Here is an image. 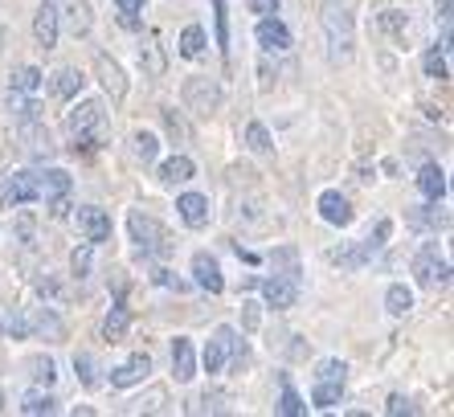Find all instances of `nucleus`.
I'll return each mask as SVG.
<instances>
[{"label": "nucleus", "instance_id": "8", "mask_svg": "<svg viewBox=\"0 0 454 417\" xmlns=\"http://www.w3.org/2000/svg\"><path fill=\"white\" fill-rule=\"evenodd\" d=\"M74 221H78V230H82V238H86V241H95V246H98V241L111 238V217H106L103 208L82 205V208L74 213Z\"/></svg>", "mask_w": 454, "mask_h": 417}, {"label": "nucleus", "instance_id": "49", "mask_svg": "<svg viewBox=\"0 0 454 417\" xmlns=\"http://www.w3.org/2000/svg\"><path fill=\"white\" fill-rule=\"evenodd\" d=\"M213 12H217V45L230 50V12H225V0H213Z\"/></svg>", "mask_w": 454, "mask_h": 417}, {"label": "nucleus", "instance_id": "52", "mask_svg": "<svg viewBox=\"0 0 454 417\" xmlns=\"http://www.w3.org/2000/svg\"><path fill=\"white\" fill-rule=\"evenodd\" d=\"M385 413H393V417H402V413H413V405H410V397H402V393H393V397H389V405H385Z\"/></svg>", "mask_w": 454, "mask_h": 417}, {"label": "nucleus", "instance_id": "19", "mask_svg": "<svg viewBox=\"0 0 454 417\" xmlns=\"http://www.w3.org/2000/svg\"><path fill=\"white\" fill-rule=\"evenodd\" d=\"M405 221H410L413 230H446V225H450V217L438 208V201H430V205H413L410 213H405Z\"/></svg>", "mask_w": 454, "mask_h": 417}, {"label": "nucleus", "instance_id": "1", "mask_svg": "<svg viewBox=\"0 0 454 417\" xmlns=\"http://www.w3.org/2000/svg\"><path fill=\"white\" fill-rule=\"evenodd\" d=\"M319 21H324V33H328V42H332V58L348 62L352 42H356V9H352V0H324Z\"/></svg>", "mask_w": 454, "mask_h": 417}, {"label": "nucleus", "instance_id": "20", "mask_svg": "<svg viewBox=\"0 0 454 417\" xmlns=\"http://www.w3.org/2000/svg\"><path fill=\"white\" fill-rule=\"evenodd\" d=\"M127 327H131V311H127L123 299H115V307H111L106 319H103V340L106 344H119V340L127 335Z\"/></svg>", "mask_w": 454, "mask_h": 417}, {"label": "nucleus", "instance_id": "15", "mask_svg": "<svg viewBox=\"0 0 454 417\" xmlns=\"http://www.w3.org/2000/svg\"><path fill=\"white\" fill-rule=\"evenodd\" d=\"M172 376H176L180 385H189L192 376H197V352H192V340H184V335L172 340Z\"/></svg>", "mask_w": 454, "mask_h": 417}, {"label": "nucleus", "instance_id": "16", "mask_svg": "<svg viewBox=\"0 0 454 417\" xmlns=\"http://www.w3.org/2000/svg\"><path fill=\"white\" fill-rule=\"evenodd\" d=\"M180 208V221L189 225V230H205L209 225V197H201V193H184V197L176 201Z\"/></svg>", "mask_w": 454, "mask_h": 417}, {"label": "nucleus", "instance_id": "39", "mask_svg": "<svg viewBox=\"0 0 454 417\" xmlns=\"http://www.w3.org/2000/svg\"><path fill=\"white\" fill-rule=\"evenodd\" d=\"M12 115H17V123H42V103L37 98H12Z\"/></svg>", "mask_w": 454, "mask_h": 417}, {"label": "nucleus", "instance_id": "6", "mask_svg": "<svg viewBox=\"0 0 454 417\" xmlns=\"http://www.w3.org/2000/svg\"><path fill=\"white\" fill-rule=\"evenodd\" d=\"M29 201H42V188H37V172L21 168V172H9L4 188H0V208H21Z\"/></svg>", "mask_w": 454, "mask_h": 417}, {"label": "nucleus", "instance_id": "31", "mask_svg": "<svg viewBox=\"0 0 454 417\" xmlns=\"http://www.w3.org/2000/svg\"><path fill=\"white\" fill-rule=\"evenodd\" d=\"M139 66H144V74H148V78H164V53H160L156 37H148V42H144V50H139Z\"/></svg>", "mask_w": 454, "mask_h": 417}, {"label": "nucleus", "instance_id": "9", "mask_svg": "<svg viewBox=\"0 0 454 417\" xmlns=\"http://www.w3.org/2000/svg\"><path fill=\"white\" fill-rule=\"evenodd\" d=\"M258 287H262V299L275 307V311H286V307H295V299H299V282H291V279H258Z\"/></svg>", "mask_w": 454, "mask_h": 417}, {"label": "nucleus", "instance_id": "30", "mask_svg": "<svg viewBox=\"0 0 454 417\" xmlns=\"http://www.w3.org/2000/svg\"><path fill=\"white\" fill-rule=\"evenodd\" d=\"M9 86H12V94H33L42 86V70H37V66H17V70L9 74Z\"/></svg>", "mask_w": 454, "mask_h": 417}, {"label": "nucleus", "instance_id": "45", "mask_svg": "<svg viewBox=\"0 0 454 417\" xmlns=\"http://www.w3.org/2000/svg\"><path fill=\"white\" fill-rule=\"evenodd\" d=\"M380 29L393 33V37H402V33L410 29V17H405L402 9H385V12H380Z\"/></svg>", "mask_w": 454, "mask_h": 417}, {"label": "nucleus", "instance_id": "27", "mask_svg": "<svg viewBox=\"0 0 454 417\" xmlns=\"http://www.w3.org/2000/svg\"><path fill=\"white\" fill-rule=\"evenodd\" d=\"M25 139H29V156H37V160H50L58 147H53V139H50V131H45L42 123H25Z\"/></svg>", "mask_w": 454, "mask_h": 417}, {"label": "nucleus", "instance_id": "2", "mask_svg": "<svg viewBox=\"0 0 454 417\" xmlns=\"http://www.w3.org/2000/svg\"><path fill=\"white\" fill-rule=\"evenodd\" d=\"M66 131L78 139V147L95 152L106 139V103L103 98H82L74 111H66Z\"/></svg>", "mask_w": 454, "mask_h": 417}, {"label": "nucleus", "instance_id": "17", "mask_svg": "<svg viewBox=\"0 0 454 417\" xmlns=\"http://www.w3.org/2000/svg\"><path fill=\"white\" fill-rule=\"evenodd\" d=\"M230 340H233V327L230 324H222L217 332H213V340H209V348H205V373H222L225 368V356H230Z\"/></svg>", "mask_w": 454, "mask_h": 417}, {"label": "nucleus", "instance_id": "42", "mask_svg": "<svg viewBox=\"0 0 454 417\" xmlns=\"http://www.w3.org/2000/svg\"><path fill=\"white\" fill-rule=\"evenodd\" d=\"M74 373H78V381H82L86 389H95V385H98V365H95V356L78 352V356H74Z\"/></svg>", "mask_w": 454, "mask_h": 417}, {"label": "nucleus", "instance_id": "34", "mask_svg": "<svg viewBox=\"0 0 454 417\" xmlns=\"http://www.w3.org/2000/svg\"><path fill=\"white\" fill-rule=\"evenodd\" d=\"M131 152H136V160L152 164V160L160 156V139L152 136V131H136V136H131Z\"/></svg>", "mask_w": 454, "mask_h": 417}, {"label": "nucleus", "instance_id": "5", "mask_svg": "<svg viewBox=\"0 0 454 417\" xmlns=\"http://www.w3.org/2000/svg\"><path fill=\"white\" fill-rule=\"evenodd\" d=\"M180 98H184V106H189L192 115H217V106H222V86L213 83V78H184V90H180Z\"/></svg>", "mask_w": 454, "mask_h": 417}, {"label": "nucleus", "instance_id": "22", "mask_svg": "<svg viewBox=\"0 0 454 417\" xmlns=\"http://www.w3.org/2000/svg\"><path fill=\"white\" fill-rule=\"evenodd\" d=\"M37 188H42L45 201L70 197V172H62V168H45V172H37Z\"/></svg>", "mask_w": 454, "mask_h": 417}, {"label": "nucleus", "instance_id": "7", "mask_svg": "<svg viewBox=\"0 0 454 417\" xmlns=\"http://www.w3.org/2000/svg\"><path fill=\"white\" fill-rule=\"evenodd\" d=\"M413 274H418V282L422 287H442L446 279H450V262L438 258V246H422V254L413 258Z\"/></svg>", "mask_w": 454, "mask_h": 417}, {"label": "nucleus", "instance_id": "32", "mask_svg": "<svg viewBox=\"0 0 454 417\" xmlns=\"http://www.w3.org/2000/svg\"><path fill=\"white\" fill-rule=\"evenodd\" d=\"M78 90H82V74H78V70H70V66H66V70L53 74V94H58V98H66V103H70Z\"/></svg>", "mask_w": 454, "mask_h": 417}, {"label": "nucleus", "instance_id": "24", "mask_svg": "<svg viewBox=\"0 0 454 417\" xmlns=\"http://www.w3.org/2000/svg\"><path fill=\"white\" fill-rule=\"evenodd\" d=\"M418 188L426 193V201H442L446 197V172L438 164H422V172H418Z\"/></svg>", "mask_w": 454, "mask_h": 417}, {"label": "nucleus", "instance_id": "28", "mask_svg": "<svg viewBox=\"0 0 454 417\" xmlns=\"http://www.w3.org/2000/svg\"><path fill=\"white\" fill-rule=\"evenodd\" d=\"M385 311L397 315V319H402V315H410V311H413V291H410V287L393 282L389 291H385Z\"/></svg>", "mask_w": 454, "mask_h": 417}, {"label": "nucleus", "instance_id": "11", "mask_svg": "<svg viewBox=\"0 0 454 417\" xmlns=\"http://www.w3.org/2000/svg\"><path fill=\"white\" fill-rule=\"evenodd\" d=\"M58 33H62V17H58V4H42L37 17H33V37L42 50H53L58 45Z\"/></svg>", "mask_w": 454, "mask_h": 417}, {"label": "nucleus", "instance_id": "35", "mask_svg": "<svg viewBox=\"0 0 454 417\" xmlns=\"http://www.w3.org/2000/svg\"><path fill=\"white\" fill-rule=\"evenodd\" d=\"M246 147L258 152V156H266V152H275V139H270V131H266L262 123H250L246 127Z\"/></svg>", "mask_w": 454, "mask_h": 417}, {"label": "nucleus", "instance_id": "53", "mask_svg": "<svg viewBox=\"0 0 454 417\" xmlns=\"http://www.w3.org/2000/svg\"><path fill=\"white\" fill-rule=\"evenodd\" d=\"M152 282H160V287H176V291H184V282H180L172 271H164V266H160V271L152 274Z\"/></svg>", "mask_w": 454, "mask_h": 417}, {"label": "nucleus", "instance_id": "51", "mask_svg": "<svg viewBox=\"0 0 454 417\" xmlns=\"http://www.w3.org/2000/svg\"><path fill=\"white\" fill-rule=\"evenodd\" d=\"M230 356H233V368H238V373L250 365V348H246V340H238V332H233V340H230Z\"/></svg>", "mask_w": 454, "mask_h": 417}, {"label": "nucleus", "instance_id": "44", "mask_svg": "<svg viewBox=\"0 0 454 417\" xmlns=\"http://www.w3.org/2000/svg\"><path fill=\"white\" fill-rule=\"evenodd\" d=\"M164 405H168V389H152V393L148 397H139V401H136V409H139V413H164Z\"/></svg>", "mask_w": 454, "mask_h": 417}, {"label": "nucleus", "instance_id": "10", "mask_svg": "<svg viewBox=\"0 0 454 417\" xmlns=\"http://www.w3.org/2000/svg\"><path fill=\"white\" fill-rule=\"evenodd\" d=\"M319 217L328 221V225H352V205H348V197L344 193H336V188H328V193H319Z\"/></svg>", "mask_w": 454, "mask_h": 417}, {"label": "nucleus", "instance_id": "26", "mask_svg": "<svg viewBox=\"0 0 454 417\" xmlns=\"http://www.w3.org/2000/svg\"><path fill=\"white\" fill-rule=\"evenodd\" d=\"M389 233H393V221H389V217H380V221H377V230H372L369 238L360 241V250H356V254H360V262H369L372 254L385 250V241H389Z\"/></svg>", "mask_w": 454, "mask_h": 417}, {"label": "nucleus", "instance_id": "43", "mask_svg": "<svg viewBox=\"0 0 454 417\" xmlns=\"http://www.w3.org/2000/svg\"><path fill=\"white\" fill-rule=\"evenodd\" d=\"M0 324H4V332H9L12 340H25V335H29V319H25L17 307H12V311H0Z\"/></svg>", "mask_w": 454, "mask_h": 417}, {"label": "nucleus", "instance_id": "18", "mask_svg": "<svg viewBox=\"0 0 454 417\" xmlns=\"http://www.w3.org/2000/svg\"><path fill=\"white\" fill-rule=\"evenodd\" d=\"M95 74H98V83L106 86V94H111V98H123V94H127V78H123V70H119L115 58L98 53V58H95Z\"/></svg>", "mask_w": 454, "mask_h": 417}, {"label": "nucleus", "instance_id": "33", "mask_svg": "<svg viewBox=\"0 0 454 417\" xmlns=\"http://www.w3.org/2000/svg\"><path fill=\"white\" fill-rule=\"evenodd\" d=\"M144 4H148V0H115V9H119V25H123V29H144V17H139V12H144Z\"/></svg>", "mask_w": 454, "mask_h": 417}, {"label": "nucleus", "instance_id": "14", "mask_svg": "<svg viewBox=\"0 0 454 417\" xmlns=\"http://www.w3.org/2000/svg\"><path fill=\"white\" fill-rule=\"evenodd\" d=\"M254 37H258V45H262L266 53L291 50V29H286L283 21H275V17H262V21H258V29H254Z\"/></svg>", "mask_w": 454, "mask_h": 417}, {"label": "nucleus", "instance_id": "12", "mask_svg": "<svg viewBox=\"0 0 454 417\" xmlns=\"http://www.w3.org/2000/svg\"><path fill=\"white\" fill-rule=\"evenodd\" d=\"M192 274H197V287L209 295H222L225 291V279H222V266H217V258L213 254H192Z\"/></svg>", "mask_w": 454, "mask_h": 417}, {"label": "nucleus", "instance_id": "4", "mask_svg": "<svg viewBox=\"0 0 454 417\" xmlns=\"http://www.w3.org/2000/svg\"><path fill=\"white\" fill-rule=\"evenodd\" d=\"M344 381H348V365H344V360H324V365H319V381H316V389H311V401H316L319 409L340 405Z\"/></svg>", "mask_w": 454, "mask_h": 417}, {"label": "nucleus", "instance_id": "38", "mask_svg": "<svg viewBox=\"0 0 454 417\" xmlns=\"http://www.w3.org/2000/svg\"><path fill=\"white\" fill-rule=\"evenodd\" d=\"M25 368H29V376L37 381V385H53V376H58V365H53L50 356H33Z\"/></svg>", "mask_w": 454, "mask_h": 417}, {"label": "nucleus", "instance_id": "55", "mask_svg": "<svg viewBox=\"0 0 454 417\" xmlns=\"http://www.w3.org/2000/svg\"><path fill=\"white\" fill-rule=\"evenodd\" d=\"M17 233H21V241L33 238V217H29V213H21V217H17Z\"/></svg>", "mask_w": 454, "mask_h": 417}, {"label": "nucleus", "instance_id": "37", "mask_svg": "<svg viewBox=\"0 0 454 417\" xmlns=\"http://www.w3.org/2000/svg\"><path fill=\"white\" fill-rule=\"evenodd\" d=\"M422 70H426V78H434V83H446V78H450V66H446V58L438 50H426Z\"/></svg>", "mask_w": 454, "mask_h": 417}, {"label": "nucleus", "instance_id": "47", "mask_svg": "<svg viewBox=\"0 0 454 417\" xmlns=\"http://www.w3.org/2000/svg\"><path fill=\"white\" fill-rule=\"evenodd\" d=\"M90 254H95V241H86L82 250L70 254V271H74V279H86V274H90Z\"/></svg>", "mask_w": 454, "mask_h": 417}, {"label": "nucleus", "instance_id": "41", "mask_svg": "<svg viewBox=\"0 0 454 417\" xmlns=\"http://www.w3.org/2000/svg\"><path fill=\"white\" fill-rule=\"evenodd\" d=\"M225 409H230V397L217 393V389H205L197 397V413H225Z\"/></svg>", "mask_w": 454, "mask_h": 417}, {"label": "nucleus", "instance_id": "36", "mask_svg": "<svg viewBox=\"0 0 454 417\" xmlns=\"http://www.w3.org/2000/svg\"><path fill=\"white\" fill-rule=\"evenodd\" d=\"M180 53H184V58H201L205 53V29L201 25H189V29L180 33Z\"/></svg>", "mask_w": 454, "mask_h": 417}, {"label": "nucleus", "instance_id": "40", "mask_svg": "<svg viewBox=\"0 0 454 417\" xmlns=\"http://www.w3.org/2000/svg\"><path fill=\"white\" fill-rule=\"evenodd\" d=\"M58 409V401H53L50 393H29L21 401V413H29V417H42V413H53Z\"/></svg>", "mask_w": 454, "mask_h": 417}, {"label": "nucleus", "instance_id": "48", "mask_svg": "<svg viewBox=\"0 0 454 417\" xmlns=\"http://www.w3.org/2000/svg\"><path fill=\"white\" fill-rule=\"evenodd\" d=\"M278 413H286V417H299V413H307L303 397H299V393H295V389H291V385L283 389V401H278Z\"/></svg>", "mask_w": 454, "mask_h": 417}, {"label": "nucleus", "instance_id": "50", "mask_svg": "<svg viewBox=\"0 0 454 417\" xmlns=\"http://www.w3.org/2000/svg\"><path fill=\"white\" fill-rule=\"evenodd\" d=\"M258 324H262V307L250 299H242V327L246 332H258Z\"/></svg>", "mask_w": 454, "mask_h": 417}, {"label": "nucleus", "instance_id": "54", "mask_svg": "<svg viewBox=\"0 0 454 417\" xmlns=\"http://www.w3.org/2000/svg\"><path fill=\"white\" fill-rule=\"evenodd\" d=\"M278 0H250V12H258V17H270L275 12Z\"/></svg>", "mask_w": 454, "mask_h": 417}, {"label": "nucleus", "instance_id": "46", "mask_svg": "<svg viewBox=\"0 0 454 417\" xmlns=\"http://www.w3.org/2000/svg\"><path fill=\"white\" fill-rule=\"evenodd\" d=\"M164 127H168V136L180 139V144H189V123L180 119L176 106H164Z\"/></svg>", "mask_w": 454, "mask_h": 417}, {"label": "nucleus", "instance_id": "29", "mask_svg": "<svg viewBox=\"0 0 454 417\" xmlns=\"http://www.w3.org/2000/svg\"><path fill=\"white\" fill-rule=\"evenodd\" d=\"M270 266H275V274H278V279H291V282H299V254L291 250V246H278V250L270 254Z\"/></svg>", "mask_w": 454, "mask_h": 417}, {"label": "nucleus", "instance_id": "25", "mask_svg": "<svg viewBox=\"0 0 454 417\" xmlns=\"http://www.w3.org/2000/svg\"><path fill=\"white\" fill-rule=\"evenodd\" d=\"M192 177H197V164H192L189 156H172L160 164V180H164V185H184V180H192Z\"/></svg>", "mask_w": 454, "mask_h": 417}, {"label": "nucleus", "instance_id": "21", "mask_svg": "<svg viewBox=\"0 0 454 417\" xmlns=\"http://www.w3.org/2000/svg\"><path fill=\"white\" fill-rule=\"evenodd\" d=\"M58 17H66V29L74 33V37L90 33V4L86 0H66V12L58 9Z\"/></svg>", "mask_w": 454, "mask_h": 417}, {"label": "nucleus", "instance_id": "3", "mask_svg": "<svg viewBox=\"0 0 454 417\" xmlns=\"http://www.w3.org/2000/svg\"><path fill=\"white\" fill-rule=\"evenodd\" d=\"M127 230H131V241H136L144 254H152V258H168V254L176 250V241L168 238V230H164V225H160L152 213H139V208H131Z\"/></svg>", "mask_w": 454, "mask_h": 417}, {"label": "nucleus", "instance_id": "23", "mask_svg": "<svg viewBox=\"0 0 454 417\" xmlns=\"http://www.w3.org/2000/svg\"><path fill=\"white\" fill-rule=\"evenodd\" d=\"M29 332H37L42 340H50V344L66 340V324L58 319V311H53V307H42V311H37V319L29 324Z\"/></svg>", "mask_w": 454, "mask_h": 417}, {"label": "nucleus", "instance_id": "13", "mask_svg": "<svg viewBox=\"0 0 454 417\" xmlns=\"http://www.w3.org/2000/svg\"><path fill=\"white\" fill-rule=\"evenodd\" d=\"M148 373H152V356L148 352H136L131 360H123V365L111 373V385H115V389H131V385H139V381H148Z\"/></svg>", "mask_w": 454, "mask_h": 417}]
</instances>
